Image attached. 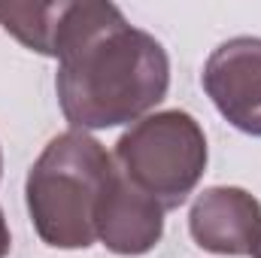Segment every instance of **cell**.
<instances>
[{"mask_svg":"<svg viewBox=\"0 0 261 258\" xmlns=\"http://www.w3.org/2000/svg\"><path fill=\"white\" fill-rule=\"evenodd\" d=\"M113 161L134 189L167 213L197 189L206 170V137L195 116L182 110L152 113L119 137Z\"/></svg>","mask_w":261,"mask_h":258,"instance_id":"cell-3","label":"cell"},{"mask_svg":"<svg viewBox=\"0 0 261 258\" xmlns=\"http://www.w3.org/2000/svg\"><path fill=\"white\" fill-rule=\"evenodd\" d=\"M94 234L116 255H146L164 237V207L134 189L116 167L97 207Z\"/></svg>","mask_w":261,"mask_h":258,"instance_id":"cell-6","label":"cell"},{"mask_svg":"<svg viewBox=\"0 0 261 258\" xmlns=\"http://www.w3.org/2000/svg\"><path fill=\"white\" fill-rule=\"evenodd\" d=\"M9 246H12V240H9V228H6V219H3V210H0V258L9 255Z\"/></svg>","mask_w":261,"mask_h":258,"instance_id":"cell-8","label":"cell"},{"mask_svg":"<svg viewBox=\"0 0 261 258\" xmlns=\"http://www.w3.org/2000/svg\"><path fill=\"white\" fill-rule=\"evenodd\" d=\"M255 258H261V246H258V252H255Z\"/></svg>","mask_w":261,"mask_h":258,"instance_id":"cell-9","label":"cell"},{"mask_svg":"<svg viewBox=\"0 0 261 258\" xmlns=\"http://www.w3.org/2000/svg\"><path fill=\"white\" fill-rule=\"evenodd\" d=\"M64 3H0V24L21 46L55 58V37Z\"/></svg>","mask_w":261,"mask_h":258,"instance_id":"cell-7","label":"cell"},{"mask_svg":"<svg viewBox=\"0 0 261 258\" xmlns=\"http://www.w3.org/2000/svg\"><path fill=\"white\" fill-rule=\"evenodd\" d=\"M192 240L213 255L246 258L261 246V203L255 194L216 186L197 194L189 213Z\"/></svg>","mask_w":261,"mask_h":258,"instance_id":"cell-5","label":"cell"},{"mask_svg":"<svg viewBox=\"0 0 261 258\" xmlns=\"http://www.w3.org/2000/svg\"><path fill=\"white\" fill-rule=\"evenodd\" d=\"M55 58V91L73 131L140 122L167 97L170 61L164 46L128 24L113 3H64Z\"/></svg>","mask_w":261,"mask_h":258,"instance_id":"cell-1","label":"cell"},{"mask_svg":"<svg viewBox=\"0 0 261 258\" xmlns=\"http://www.w3.org/2000/svg\"><path fill=\"white\" fill-rule=\"evenodd\" d=\"M0 170H3V155H0Z\"/></svg>","mask_w":261,"mask_h":258,"instance_id":"cell-10","label":"cell"},{"mask_svg":"<svg viewBox=\"0 0 261 258\" xmlns=\"http://www.w3.org/2000/svg\"><path fill=\"white\" fill-rule=\"evenodd\" d=\"M116 173V161L85 131H64L34 161L24 197L40 240L52 249L97 243V207Z\"/></svg>","mask_w":261,"mask_h":258,"instance_id":"cell-2","label":"cell"},{"mask_svg":"<svg viewBox=\"0 0 261 258\" xmlns=\"http://www.w3.org/2000/svg\"><path fill=\"white\" fill-rule=\"evenodd\" d=\"M203 91L237 131L261 137V37H234L213 49Z\"/></svg>","mask_w":261,"mask_h":258,"instance_id":"cell-4","label":"cell"}]
</instances>
